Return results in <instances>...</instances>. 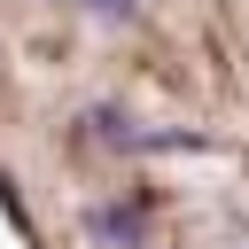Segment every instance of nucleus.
<instances>
[{"instance_id": "1", "label": "nucleus", "mask_w": 249, "mask_h": 249, "mask_svg": "<svg viewBox=\"0 0 249 249\" xmlns=\"http://www.w3.org/2000/svg\"><path fill=\"white\" fill-rule=\"evenodd\" d=\"M93 233H101L109 249H140V241H148V218L124 210V202H101V210H93Z\"/></svg>"}, {"instance_id": "2", "label": "nucleus", "mask_w": 249, "mask_h": 249, "mask_svg": "<svg viewBox=\"0 0 249 249\" xmlns=\"http://www.w3.org/2000/svg\"><path fill=\"white\" fill-rule=\"evenodd\" d=\"M86 8H93V16H132L140 0H86Z\"/></svg>"}]
</instances>
